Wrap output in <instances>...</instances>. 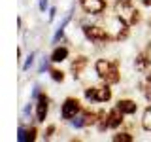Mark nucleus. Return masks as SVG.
Listing matches in <instances>:
<instances>
[{
	"label": "nucleus",
	"mask_w": 151,
	"mask_h": 142,
	"mask_svg": "<svg viewBox=\"0 0 151 142\" xmlns=\"http://www.w3.org/2000/svg\"><path fill=\"white\" fill-rule=\"evenodd\" d=\"M94 70H96L98 78L106 83H119L121 82V74H119V61H108V59H98L94 63Z\"/></svg>",
	"instance_id": "obj_1"
},
{
	"label": "nucleus",
	"mask_w": 151,
	"mask_h": 142,
	"mask_svg": "<svg viewBox=\"0 0 151 142\" xmlns=\"http://www.w3.org/2000/svg\"><path fill=\"white\" fill-rule=\"evenodd\" d=\"M129 21L127 19H123L121 15H115L110 21V28H108V32L111 34V40L113 42H121L125 40V38H129Z\"/></svg>",
	"instance_id": "obj_2"
},
{
	"label": "nucleus",
	"mask_w": 151,
	"mask_h": 142,
	"mask_svg": "<svg viewBox=\"0 0 151 142\" xmlns=\"http://www.w3.org/2000/svg\"><path fill=\"white\" fill-rule=\"evenodd\" d=\"M83 34L91 42H113L111 34L108 32V28H102L98 25H85L83 27Z\"/></svg>",
	"instance_id": "obj_3"
},
{
	"label": "nucleus",
	"mask_w": 151,
	"mask_h": 142,
	"mask_svg": "<svg viewBox=\"0 0 151 142\" xmlns=\"http://www.w3.org/2000/svg\"><path fill=\"white\" fill-rule=\"evenodd\" d=\"M79 112H81V104H79L78 99H74V97L64 99L63 106H60V116H63V120H74Z\"/></svg>",
	"instance_id": "obj_4"
},
{
	"label": "nucleus",
	"mask_w": 151,
	"mask_h": 142,
	"mask_svg": "<svg viewBox=\"0 0 151 142\" xmlns=\"http://www.w3.org/2000/svg\"><path fill=\"white\" fill-rule=\"evenodd\" d=\"M83 12L91 13V15H98L106 9V0H79Z\"/></svg>",
	"instance_id": "obj_5"
},
{
	"label": "nucleus",
	"mask_w": 151,
	"mask_h": 142,
	"mask_svg": "<svg viewBox=\"0 0 151 142\" xmlns=\"http://www.w3.org/2000/svg\"><path fill=\"white\" fill-rule=\"evenodd\" d=\"M47 112H49V99H47V95L40 93L38 99H36V120L38 121H45Z\"/></svg>",
	"instance_id": "obj_6"
},
{
	"label": "nucleus",
	"mask_w": 151,
	"mask_h": 142,
	"mask_svg": "<svg viewBox=\"0 0 151 142\" xmlns=\"http://www.w3.org/2000/svg\"><path fill=\"white\" fill-rule=\"evenodd\" d=\"M87 64H89V59L85 55H79V57H76V59L72 61V64H70V72H72V76L76 80H78L79 74L87 68Z\"/></svg>",
	"instance_id": "obj_7"
},
{
	"label": "nucleus",
	"mask_w": 151,
	"mask_h": 142,
	"mask_svg": "<svg viewBox=\"0 0 151 142\" xmlns=\"http://www.w3.org/2000/svg\"><path fill=\"white\" fill-rule=\"evenodd\" d=\"M115 106L119 108L125 116H132V114H136V110H138V104L134 101H130V99H121V101H117Z\"/></svg>",
	"instance_id": "obj_8"
},
{
	"label": "nucleus",
	"mask_w": 151,
	"mask_h": 142,
	"mask_svg": "<svg viewBox=\"0 0 151 142\" xmlns=\"http://www.w3.org/2000/svg\"><path fill=\"white\" fill-rule=\"evenodd\" d=\"M123 116H125V114H123L117 106L113 108V110H110L108 112V127H110V129H117V127L123 123Z\"/></svg>",
	"instance_id": "obj_9"
},
{
	"label": "nucleus",
	"mask_w": 151,
	"mask_h": 142,
	"mask_svg": "<svg viewBox=\"0 0 151 142\" xmlns=\"http://www.w3.org/2000/svg\"><path fill=\"white\" fill-rule=\"evenodd\" d=\"M68 47L66 46H57L55 49H53V53L49 55V61L51 63H63V61H66L68 59Z\"/></svg>",
	"instance_id": "obj_10"
},
{
	"label": "nucleus",
	"mask_w": 151,
	"mask_h": 142,
	"mask_svg": "<svg viewBox=\"0 0 151 142\" xmlns=\"http://www.w3.org/2000/svg\"><path fill=\"white\" fill-rule=\"evenodd\" d=\"M110 99H111V87H110V83L104 82L102 87L96 89V99H94V101L96 102H108Z\"/></svg>",
	"instance_id": "obj_11"
},
{
	"label": "nucleus",
	"mask_w": 151,
	"mask_h": 142,
	"mask_svg": "<svg viewBox=\"0 0 151 142\" xmlns=\"http://www.w3.org/2000/svg\"><path fill=\"white\" fill-rule=\"evenodd\" d=\"M134 64H136V68H138V70L149 68V66H151V55H149V51H142V53L136 57Z\"/></svg>",
	"instance_id": "obj_12"
},
{
	"label": "nucleus",
	"mask_w": 151,
	"mask_h": 142,
	"mask_svg": "<svg viewBox=\"0 0 151 142\" xmlns=\"http://www.w3.org/2000/svg\"><path fill=\"white\" fill-rule=\"evenodd\" d=\"M142 129H144V131H151V106L145 108L144 116H142Z\"/></svg>",
	"instance_id": "obj_13"
},
{
	"label": "nucleus",
	"mask_w": 151,
	"mask_h": 142,
	"mask_svg": "<svg viewBox=\"0 0 151 142\" xmlns=\"http://www.w3.org/2000/svg\"><path fill=\"white\" fill-rule=\"evenodd\" d=\"M113 142H132L134 140V136L130 135V133H115V135L111 136Z\"/></svg>",
	"instance_id": "obj_14"
},
{
	"label": "nucleus",
	"mask_w": 151,
	"mask_h": 142,
	"mask_svg": "<svg viewBox=\"0 0 151 142\" xmlns=\"http://www.w3.org/2000/svg\"><path fill=\"white\" fill-rule=\"evenodd\" d=\"M49 76H51V80L57 83H63L64 82V72L63 70H59V68H51L49 70Z\"/></svg>",
	"instance_id": "obj_15"
},
{
	"label": "nucleus",
	"mask_w": 151,
	"mask_h": 142,
	"mask_svg": "<svg viewBox=\"0 0 151 142\" xmlns=\"http://www.w3.org/2000/svg\"><path fill=\"white\" fill-rule=\"evenodd\" d=\"M36 135H38L36 127H28V129H25V142H32V140H36Z\"/></svg>",
	"instance_id": "obj_16"
},
{
	"label": "nucleus",
	"mask_w": 151,
	"mask_h": 142,
	"mask_svg": "<svg viewBox=\"0 0 151 142\" xmlns=\"http://www.w3.org/2000/svg\"><path fill=\"white\" fill-rule=\"evenodd\" d=\"M72 125H74V127H78V129H79V127H87L85 114H83V116H79V117H74V120H72Z\"/></svg>",
	"instance_id": "obj_17"
},
{
	"label": "nucleus",
	"mask_w": 151,
	"mask_h": 142,
	"mask_svg": "<svg viewBox=\"0 0 151 142\" xmlns=\"http://www.w3.org/2000/svg\"><path fill=\"white\" fill-rule=\"evenodd\" d=\"M96 89L98 87H87L85 89V99H87V101H94V99H96Z\"/></svg>",
	"instance_id": "obj_18"
},
{
	"label": "nucleus",
	"mask_w": 151,
	"mask_h": 142,
	"mask_svg": "<svg viewBox=\"0 0 151 142\" xmlns=\"http://www.w3.org/2000/svg\"><path fill=\"white\" fill-rule=\"evenodd\" d=\"M34 55H36V53H30V55L27 57V63L23 64V70H28V68H30L32 64H34Z\"/></svg>",
	"instance_id": "obj_19"
},
{
	"label": "nucleus",
	"mask_w": 151,
	"mask_h": 142,
	"mask_svg": "<svg viewBox=\"0 0 151 142\" xmlns=\"http://www.w3.org/2000/svg\"><path fill=\"white\" fill-rule=\"evenodd\" d=\"M38 8H40L42 13H45V9L49 8V0H38Z\"/></svg>",
	"instance_id": "obj_20"
},
{
	"label": "nucleus",
	"mask_w": 151,
	"mask_h": 142,
	"mask_svg": "<svg viewBox=\"0 0 151 142\" xmlns=\"http://www.w3.org/2000/svg\"><path fill=\"white\" fill-rule=\"evenodd\" d=\"M144 95H145V99L149 101L151 104V82H147V85H145V89H144Z\"/></svg>",
	"instance_id": "obj_21"
},
{
	"label": "nucleus",
	"mask_w": 151,
	"mask_h": 142,
	"mask_svg": "<svg viewBox=\"0 0 151 142\" xmlns=\"http://www.w3.org/2000/svg\"><path fill=\"white\" fill-rule=\"evenodd\" d=\"M17 140L19 142H25V127H19V131H17Z\"/></svg>",
	"instance_id": "obj_22"
},
{
	"label": "nucleus",
	"mask_w": 151,
	"mask_h": 142,
	"mask_svg": "<svg viewBox=\"0 0 151 142\" xmlns=\"http://www.w3.org/2000/svg\"><path fill=\"white\" fill-rule=\"evenodd\" d=\"M55 129H57V127L55 125H49V127H47V129H45V138H51V136H53V133H55Z\"/></svg>",
	"instance_id": "obj_23"
},
{
	"label": "nucleus",
	"mask_w": 151,
	"mask_h": 142,
	"mask_svg": "<svg viewBox=\"0 0 151 142\" xmlns=\"http://www.w3.org/2000/svg\"><path fill=\"white\" fill-rule=\"evenodd\" d=\"M55 13H57V8H49V21L55 19Z\"/></svg>",
	"instance_id": "obj_24"
},
{
	"label": "nucleus",
	"mask_w": 151,
	"mask_h": 142,
	"mask_svg": "<svg viewBox=\"0 0 151 142\" xmlns=\"http://www.w3.org/2000/svg\"><path fill=\"white\" fill-rule=\"evenodd\" d=\"M142 4L144 6H151V0H142Z\"/></svg>",
	"instance_id": "obj_25"
},
{
	"label": "nucleus",
	"mask_w": 151,
	"mask_h": 142,
	"mask_svg": "<svg viewBox=\"0 0 151 142\" xmlns=\"http://www.w3.org/2000/svg\"><path fill=\"white\" fill-rule=\"evenodd\" d=\"M125 2H130V0H125Z\"/></svg>",
	"instance_id": "obj_26"
},
{
	"label": "nucleus",
	"mask_w": 151,
	"mask_h": 142,
	"mask_svg": "<svg viewBox=\"0 0 151 142\" xmlns=\"http://www.w3.org/2000/svg\"><path fill=\"white\" fill-rule=\"evenodd\" d=\"M149 27H151V21H149Z\"/></svg>",
	"instance_id": "obj_27"
}]
</instances>
